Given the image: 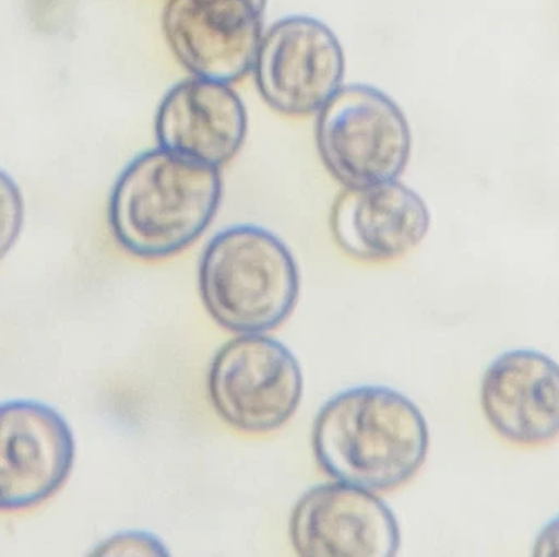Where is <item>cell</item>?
Masks as SVG:
<instances>
[{
	"mask_svg": "<svg viewBox=\"0 0 559 557\" xmlns=\"http://www.w3.org/2000/svg\"><path fill=\"white\" fill-rule=\"evenodd\" d=\"M312 449L323 474L372 493L416 477L429 452V427L411 399L382 386L332 396L317 414Z\"/></svg>",
	"mask_w": 559,
	"mask_h": 557,
	"instance_id": "6da1fadb",
	"label": "cell"
},
{
	"mask_svg": "<svg viewBox=\"0 0 559 557\" xmlns=\"http://www.w3.org/2000/svg\"><path fill=\"white\" fill-rule=\"evenodd\" d=\"M219 168L171 151H146L122 169L109 194L116 244L140 260L175 257L200 240L222 203Z\"/></svg>",
	"mask_w": 559,
	"mask_h": 557,
	"instance_id": "7a4b0ae2",
	"label": "cell"
},
{
	"mask_svg": "<svg viewBox=\"0 0 559 557\" xmlns=\"http://www.w3.org/2000/svg\"><path fill=\"white\" fill-rule=\"evenodd\" d=\"M198 288L216 325L237 335H262L295 310L300 272L275 233L235 225L216 233L201 253Z\"/></svg>",
	"mask_w": 559,
	"mask_h": 557,
	"instance_id": "3957f363",
	"label": "cell"
},
{
	"mask_svg": "<svg viewBox=\"0 0 559 557\" xmlns=\"http://www.w3.org/2000/svg\"><path fill=\"white\" fill-rule=\"evenodd\" d=\"M317 146L323 165L347 190L394 181L409 163V122L372 86L338 90L319 111Z\"/></svg>",
	"mask_w": 559,
	"mask_h": 557,
	"instance_id": "277c9868",
	"label": "cell"
},
{
	"mask_svg": "<svg viewBox=\"0 0 559 557\" xmlns=\"http://www.w3.org/2000/svg\"><path fill=\"white\" fill-rule=\"evenodd\" d=\"M206 389L213 411L226 426L263 436L294 417L304 396V374L278 340L265 333L238 335L213 357Z\"/></svg>",
	"mask_w": 559,
	"mask_h": 557,
	"instance_id": "5b68a950",
	"label": "cell"
},
{
	"mask_svg": "<svg viewBox=\"0 0 559 557\" xmlns=\"http://www.w3.org/2000/svg\"><path fill=\"white\" fill-rule=\"evenodd\" d=\"M253 72L260 94L275 111L313 115L342 87L344 50L323 22L294 15L263 34Z\"/></svg>",
	"mask_w": 559,
	"mask_h": 557,
	"instance_id": "8992f818",
	"label": "cell"
},
{
	"mask_svg": "<svg viewBox=\"0 0 559 557\" xmlns=\"http://www.w3.org/2000/svg\"><path fill=\"white\" fill-rule=\"evenodd\" d=\"M71 427L49 405L0 404V512L33 509L55 496L72 472Z\"/></svg>",
	"mask_w": 559,
	"mask_h": 557,
	"instance_id": "52a82bcc",
	"label": "cell"
},
{
	"mask_svg": "<svg viewBox=\"0 0 559 557\" xmlns=\"http://www.w3.org/2000/svg\"><path fill=\"white\" fill-rule=\"evenodd\" d=\"M266 0H169L163 31L191 75L234 83L253 69Z\"/></svg>",
	"mask_w": 559,
	"mask_h": 557,
	"instance_id": "ba28073f",
	"label": "cell"
},
{
	"mask_svg": "<svg viewBox=\"0 0 559 557\" xmlns=\"http://www.w3.org/2000/svg\"><path fill=\"white\" fill-rule=\"evenodd\" d=\"M290 540L304 557H392L401 547V531L376 493L335 481L298 499Z\"/></svg>",
	"mask_w": 559,
	"mask_h": 557,
	"instance_id": "9c48e42d",
	"label": "cell"
},
{
	"mask_svg": "<svg viewBox=\"0 0 559 557\" xmlns=\"http://www.w3.org/2000/svg\"><path fill=\"white\" fill-rule=\"evenodd\" d=\"M480 407L491 429L520 447L559 437V365L538 351H510L486 368Z\"/></svg>",
	"mask_w": 559,
	"mask_h": 557,
	"instance_id": "30bf717a",
	"label": "cell"
},
{
	"mask_svg": "<svg viewBox=\"0 0 559 557\" xmlns=\"http://www.w3.org/2000/svg\"><path fill=\"white\" fill-rule=\"evenodd\" d=\"M338 247L367 263L399 260L419 247L430 228V213L409 186L394 181L345 190L330 216Z\"/></svg>",
	"mask_w": 559,
	"mask_h": 557,
	"instance_id": "8fae6325",
	"label": "cell"
},
{
	"mask_svg": "<svg viewBox=\"0 0 559 557\" xmlns=\"http://www.w3.org/2000/svg\"><path fill=\"white\" fill-rule=\"evenodd\" d=\"M247 122L243 103L228 84L191 75L159 104L156 138L163 150L222 168L243 146Z\"/></svg>",
	"mask_w": 559,
	"mask_h": 557,
	"instance_id": "7c38bea8",
	"label": "cell"
},
{
	"mask_svg": "<svg viewBox=\"0 0 559 557\" xmlns=\"http://www.w3.org/2000/svg\"><path fill=\"white\" fill-rule=\"evenodd\" d=\"M24 226V200L17 182L0 169V260L12 250Z\"/></svg>",
	"mask_w": 559,
	"mask_h": 557,
	"instance_id": "4fadbf2b",
	"label": "cell"
},
{
	"mask_svg": "<svg viewBox=\"0 0 559 557\" xmlns=\"http://www.w3.org/2000/svg\"><path fill=\"white\" fill-rule=\"evenodd\" d=\"M97 556H168L165 544L147 533H124L96 547Z\"/></svg>",
	"mask_w": 559,
	"mask_h": 557,
	"instance_id": "5bb4252c",
	"label": "cell"
},
{
	"mask_svg": "<svg viewBox=\"0 0 559 557\" xmlns=\"http://www.w3.org/2000/svg\"><path fill=\"white\" fill-rule=\"evenodd\" d=\"M535 556L559 557V515L539 531L533 546Z\"/></svg>",
	"mask_w": 559,
	"mask_h": 557,
	"instance_id": "9a60e30c",
	"label": "cell"
}]
</instances>
